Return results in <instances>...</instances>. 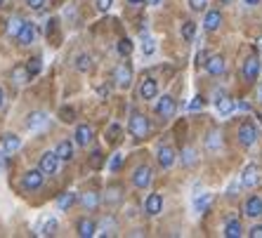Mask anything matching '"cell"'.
<instances>
[{"instance_id":"5bb4252c","label":"cell","mask_w":262,"mask_h":238,"mask_svg":"<svg viewBox=\"0 0 262 238\" xmlns=\"http://www.w3.org/2000/svg\"><path fill=\"white\" fill-rule=\"evenodd\" d=\"M76 144H80V146H87L90 141H92V137H95V130L87 125V123H83V125H78L76 128Z\"/></svg>"},{"instance_id":"9a60e30c","label":"cell","mask_w":262,"mask_h":238,"mask_svg":"<svg viewBox=\"0 0 262 238\" xmlns=\"http://www.w3.org/2000/svg\"><path fill=\"white\" fill-rule=\"evenodd\" d=\"M158 95V83L153 78H147L142 85H140V97L142 99H153Z\"/></svg>"},{"instance_id":"5b68a950","label":"cell","mask_w":262,"mask_h":238,"mask_svg":"<svg viewBox=\"0 0 262 238\" xmlns=\"http://www.w3.org/2000/svg\"><path fill=\"white\" fill-rule=\"evenodd\" d=\"M132 184L137 186V189H147V186L151 184V168L149 165H140L135 174H132Z\"/></svg>"},{"instance_id":"d590c367","label":"cell","mask_w":262,"mask_h":238,"mask_svg":"<svg viewBox=\"0 0 262 238\" xmlns=\"http://www.w3.org/2000/svg\"><path fill=\"white\" fill-rule=\"evenodd\" d=\"M182 163H185V165H194V163H196V151H194V149H185Z\"/></svg>"},{"instance_id":"836d02e7","label":"cell","mask_w":262,"mask_h":238,"mask_svg":"<svg viewBox=\"0 0 262 238\" xmlns=\"http://www.w3.org/2000/svg\"><path fill=\"white\" fill-rule=\"evenodd\" d=\"M120 201V186H111L109 191H107V203H118Z\"/></svg>"},{"instance_id":"ba28073f","label":"cell","mask_w":262,"mask_h":238,"mask_svg":"<svg viewBox=\"0 0 262 238\" xmlns=\"http://www.w3.org/2000/svg\"><path fill=\"white\" fill-rule=\"evenodd\" d=\"M260 182V172H258V165H246L243 168V172H241V184L246 186V189H253V186Z\"/></svg>"},{"instance_id":"ffe728a7","label":"cell","mask_w":262,"mask_h":238,"mask_svg":"<svg viewBox=\"0 0 262 238\" xmlns=\"http://www.w3.org/2000/svg\"><path fill=\"white\" fill-rule=\"evenodd\" d=\"M173 163H175V151L170 146H161V149H158V165L168 170Z\"/></svg>"},{"instance_id":"f1b7e54d","label":"cell","mask_w":262,"mask_h":238,"mask_svg":"<svg viewBox=\"0 0 262 238\" xmlns=\"http://www.w3.org/2000/svg\"><path fill=\"white\" fill-rule=\"evenodd\" d=\"M22 26H24V19H22V17H12L10 22H7V33L17 38V33L22 31Z\"/></svg>"},{"instance_id":"60d3db41","label":"cell","mask_w":262,"mask_h":238,"mask_svg":"<svg viewBox=\"0 0 262 238\" xmlns=\"http://www.w3.org/2000/svg\"><path fill=\"white\" fill-rule=\"evenodd\" d=\"M26 5H29L31 10H43L45 0H26Z\"/></svg>"},{"instance_id":"e575fe53","label":"cell","mask_w":262,"mask_h":238,"mask_svg":"<svg viewBox=\"0 0 262 238\" xmlns=\"http://www.w3.org/2000/svg\"><path fill=\"white\" fill-rule=\"evenodd\" d=\"M142 52H144V57H151L153 52H156V43H153V38H147L142 43Z\"/></svg>"},{"instance_id":"f6af8a7d","label":"cell","mask_w":262,"mask_h":238,"mask_svg":"<svg viewBox=\"0 0 262 238\" xmlns=\"http://www.w3.org/2000/svg\"><path fill=\"white\" fill-rule=\"evenodd\" d=\"M196 59H198V66H201V64L206 66V62H208V52H198Z\"/></svg>"},{"instance_id":"d6a6232c","label":"cell","mask_w":262,"mask_h":238,"mask_svg":"<svg viewBox=\"0 0 262 238\" xmlns=\"http://www.w3.org/2000/svg\"><path fill=\"white\" fill-rule=\"evenodd\" d=\"M194 33H196V24H194V22H185V24H182V38H185V40H191V38H194Z\"/></svg>"},{"instance_id":"f5cc1de1","label":"cell","mask_w":262,"mask_h":238,"mask_svg":"<svg viewBox=\"0 0 262 238\" xmlns=\"http://www.w3.org/2000/svg\"><path fill=\"white\" fill-rule=\"evenodd\" d=\"M246 2H248V5H258L260 0H246Z\"/></svg>"},{"instance_id":"4316f807","label":"cell","mask_w":262,"mask_h":238,"mask_svg":"<svg viewBox=\"0 0 262 238\" xmlns=\"http://www.w3.org/2000/svg\"><path fill=\"white\" fill-rule=\"evenodd\" d=\"M210 198H213L210 194H201V196H196V201H194V210H196V212H206L208 205H210Z\"/></svg>"},{"instance_id":"8992f818","label":"cell","mask_w":262,"mask_h":238,"mask_svg":"<svg viewBox=\"0 0 262 238\" xmlns=\"http://www.w3.org/2000/svg\"><path fill=\"white\" fill-rule=\"evenodd\" d=\"M113 80H116V87H130L132 68L128 64H118L116 66V71H113Z\"/></svg>"},{"instance_id":"52a82bcc","label":"cell","mask_w":262,"mask_h":238,"mask_svg":"<svg viewBox=\"0 0 262 238\" xmlns=\"http://www.w3.org/2000/svg\"><path fill=\"white\" fill-rule=\"evenodd\" d=\"M258 139V128L253 125V123H243L239 128V141L243 146H253Z\"/></svg>"},{"instance_id":"6da1fadb","label":"cell","mask_w":262,"mask_h":238,"mask_svg":"<svg viewBox=\"0 0 262 238\" xmlns=\"http://www.w3.org/2000/svg\"><path fill=\"white\" fill-rule=\"evenodd\" d=\"M130 135L135 139H144L149 135V118L144 113H132L130 118Z\"/></svg>"},{"instance_id":"f546056e","label":"cell","mask_w":262,"mask_h":238,"mask_svg":"<svg viewBox=\"0 0 262 238\" xmlns=\"http://www.w3.org/2000/svg\"><path fill=\"white\" fill-rule=\"evenodd\" d=\"M206 146H208V151H218L220 146H222V139H220V132H210V135H208Z\"/></svg>"},{"instance_id":"74e56055","label":"cell","mask_w":262,"mask_h":238,"mask_svg":"<svg viewBox=\"0 0 262 238\" xmlns=\"http://www.w3.org/2000/svg\"><path fill=\"white\" fill-rule=\"evenodd\" d=\"M120 165H123V156H120V153H113V156H111V161H109V170H111V172H116Z\"/></svg>"},{"instance_id":"f907efd6","label":"cell","mask_w":262,"mask_h":238,"mask_svg":"<svg viewBox=\"0 0 262 238\" xmlns=\"http://www.w3.org/2000/svg\"><path fill=\"white\" fill-rule=\"evenodd\" d=\"M147 2H149V5H153V7H156V5H161V0H147Z\"/></svg>"},{"instance_id":"7bdbcfd3","label":"cell","mask_w":262,"mask_h":238,"mask_svg":"<svg viewBox=\"0 0 262 238\" xmlns=\"http://www.w3.org/2000/svg\"><path fill=\"white\" fill-rule=\"evenodd\" d=\"M111 2H113V0H97V10L99 12H107L111 7Z\"/></svg>"},{"instance_id":"681fc988","label":"cell","mask_w":262,"mask_h":238,"mask_svg":"<svg viewBox=\"0 0 262 238\" xmlns=\"http://www.w3.org/2000/svg\"><path fill=\"white\" fill-rule=\"evenodd\" d=\"M258 99H260V104H262V85H258Z\"/></svg>"},{"instance_id":"1f68e13d","label":"cell","mask_w":262,"mask_h":238,"mask_svg":"<svg viewBox=\"0 0 262 238\" xmlns=\"http://www.w3.org/2000/svg\"><path fill=\"white\" fill-rule=\"evenodd\" d=\"M40 68H43V64H40V59H38V57H33L31 62H29V64H26V71H29V76H38V73H40Z\"/></svg>"},{"instance_id":"9c48e42d","label":"cell","mask_w":262,"mask_h":238,"mask_svg":"<svg viewBox=\"0 0 262 238\" xmlns=\"http://www.w3.org/2000/svg\"><path fill=\"white\" fill-rule=\"evenodd\" d=\"M163 210V196L161 194H149L147 196V201H144V212L147 215H158Z\"/></svg>"},{"instance_id":"d4e9b609","label":"cell","mask_w":262,"mask_h":238,"mask_svg":"<svg viewBox=\"0 0 262 238\" xmlns=\"http://www.w3.org/2000/svg\"><path fill=\"white\" fill-rule=\"evenodd\" d=\"M74 203H76V194H71V191H66V194H62L57 198V207L59 210H69Z\"/></svg>"},{"instance_id":"f35d334b","label":"cell","mask_w":262,"mask_h":238,"mask_svg":"<svg viewBox=\"0 0 262 238\" xmlns=\"http://www.w3.org/2000/svg\"><path fill=\"white\" fill-rule=\"evenodd\" d=\"M59 116H62V120H64V123H71V120L76 118V111H74V108H62V111H59Z\"/></svg>"},{"instance_id":"83f0119b","label":"cell","mask_w":262,"mask_h":238,"mask_svg":"<svg viewBox=\"0 0 262 238\" xmlns=\"http://www.w3.org/2000/svg\"><path fill=\"white\" fill-rule=\"evenodd\" d=\"M80 203H83V207H87V210H95L99 203V198L97 194H92V191H87V194L80 196Z\"/></svg>"},{"instance_id":"8fae6325","label":"cell","mask_w":262,"mask_h":238,"mask_svg":"<svg viewBox=\"0 0 262 238\" xmlns=\"http://www.w3.org/2000/svg\"><path fill=\"white\" fill-rule=\"evenodd\" d=\"M36 33H38L36 24H33V22H24L22 31L17 33V40H19V45H31L33 40H36Z\"/></svg>"},{"instance_id":"b9f144b4","label":"cell","mask_w":262,"mask_h":238,"mask_svg":"<svg viewBox=\"0 0 262 238\" xmlns=\"http://www.w3.org/2000/svg\"><path fill=\"white\" fill-rule=\"evenodd\" d=\"M248 236L251 238H262V224H255V227L248 231Z\"/></svg>"},{"instance_id":"ab89813d","label":"cell","mask_w":262,"mask_h":238,"mask_svg":"<svg viewBox=\"0 0 262 238\" xmlns=\"http://www.w3.org/2000/svg\"><path fill=\"white\" fill-rule=\"evenodd\" d=\"M206 5H208V0H189V7H191L194 12L206 10Z\"/></svg>"},{"instance_id":"816d5d0a","label":"cell","mask_w":262,"mask_h":238,"mask_svg":"<svg viewBox=\"0 0 262 238\" xmlns=\"http://www.w3.org/2000/svg\"><path fill=\"white\" fill-rule=\"evenodd\" d=\"M130 5H140V2H144V0H128Z\"/></svg>"},{"instance_id":"30bf717a","label":"cell","mask_w":262,"mask_h":238,"mask_svg":"<svg viewBox=\"0 0 262 238\" xmlns=\"http://www.w3.org/2000/svg\"><path fill=\"white\" fill-rule=\"evenodd\" d=\"M258 76H260V59H258V57L246 59V64H243V78H246L248 83H255Z\"/></svg>"},{"instance_id":"db71d44e","label":"cell","mask_w":262,"mask_h":238,"mask_svg":"<svg viewBox=\"0 0 262 238\" xmlns=\"http://www.w3.org/2000/svg\"><path fill=\"white\" fill-rule=\"evenodd\" d=\"M225 2H229V0H225Z\"/></svg>"},{"instance_id":"11a10c76","label":"cell","mask_w":262,"mask_h":238,"mask_svg":"<svg viewBox=\"0 0 262 238\" xmlns=\"http://www.w3.org/2000/svg\"><path fill=\"white\" fill-rule=\"evenodd\" d=\"M0 5H2V0H0Z\"/></svg>"},{"instance_id":"bcb514c9","label":"cell","mask_w":262,"mask_h":238,"mask_svg":"<svg viewBox=\"0 0 262 238\" xmlns=\"http://www.w3.org/2000/svg\"><path fill=\"white\" fill-rule=\"evenodd\" d=\"M99 156H102V153H95V158H92V165H95V168L102 163V158H99Z\"/></svg>"},{"instance_id":"603a6c76","label":"cell","mask_w":262,"mask_h":238,"mask_svg":"<svg viewBox=\"0 0 262 238\" xmlns=\"http://www.w3.org/2000/svg\"><path fill=\"white\" fill-rule=\"evenodd\" d=\"M55 153L59 161H71V158H74V144H71V141H59V146H57Z\"/></svg>"},{"instance_id":"7dc6e473","label":"cell","mask_w":262,"mask_h":238,"mask_svg":"<svg viewBox=\"0 0 262 238\" xmlns=\"http://www.w3.org/2000/svg\"><path fill=\"white\" fill-rule=\"evenodd\" d=\"M239 108H241V111H251V106H248L246 102H239Z\"/></svg>"},{"instance_id":"ac0fdd59","label":"cell","mask_w":262,"mask_h":238,"mask_svg":"<svg viewBox=\"0 0 262 238\" xmlns=\"http://www.w3.org/2000/svg\"><path fill=\"white\" fill-rule=\"evenodd\" d=\"M220 24H222V14H220V10H210L206 14V19H203V29H206V31H218Z\"/></svg>"},{"instance_id":"4fadbf2b","label":"cell","mask_w":262,"mask_h":238,"mask_svg":"<svg viewBox=\"0 0 262 238\" xmlns=\"http://www.w3.org/2000/svg\"><path fill=\"white\" fill-rule=\"evenodd\" d=\"M243 212L246 217H262V198L260 196H251L248 201H246V205H243Z\"/></svg>"},{"instance_id":"ee69618b","label":"cell","mask_w":262,"mask_h":238,"mask_svg":"<svg viewBox=\"0 0 262 238\" xmlns=\"http://www.w3.org/2000/svg\"><path fill=\"white\" fill-rule=\"evenodd\" d=\"M189 108H191V111H198V108H203V99H201V97H194V102L189 104Z\"/></svg>"},{"instance_id":"484cf974","label":"cell","mask_w":262,"mask_h":238,"mask_svg":"<svg viewBox=\"0 0 262 238\" xmlns=\"http://www.w3.org/2000/svg\"><path fill=\"white\" fill-rule=\"evenodd\" d=\"M12 80L14 83H26V80H31V76H29V71H26V66H14V71H12Z\"/></svg>"},{"instance_id":"d6986e66","label":"cell","mask_w":262,"mask_h":238,"mask_svg":"<svg viewBox=\"0 0 262 238\" xmlns=\"http://www.w3.org/2000/svg\"><path fill=\"white\" fill-rule=\"evenodd\" d=\"M76 229H78V236L80 238H92L95 234H97V224L90 222V219H80Z\"/></svg>"},{"instance_id":"2e32d148","label":"cell","mask_w":262,"mask_h":238,"mask_svg":"<svg viewBox=\"0 0 262 238\" xmlns=\"http://www.w3.org/2000/svg\"><path fill=\"white\" fill-rule=\"evenodd\" d=\"M26 125H29V130H40V128H45V125H47V113L33 111L31 116H29V120H26Z\"/></svg>"},{"instance_id":"8d00e7d4","label":"cell","mask_w":262,"mask_h":238,"mask_svg":"<svg viewBox=\"0 0 262 238\" xmlns=\"http://www.w3.org/2000/svg\"><path fill=\"white\" fill-rule=\"evenodd\" d=\"M55 229H57V219H47L43 224V229H40V234H43V236H50V234H55Z\"/></svg>"},{"instance_id":"3957f363","label":"cell","mask_w":262,"mask_h":238,"mask_svg":"<svg viewBox=\"0 0 262 238\" xmlns=\"http://www.w3.org/2000/svg\"><path fill=\"white\" fill-rule=\"evenodd\" d=\"M57 168H59V158H57L55 151H45L40 156V165H38V170L43 174H55Z\"/></svg>"},{"instance_id":"4dcf8cb0","label":"cell","mask_w":262,"mask_h":238,"mask_svg":"<svg viewBox=\"0 0 262 238\" xmlns=\"http://www.w3.org/2000/svg\"><path fill=\"white\" fill-rule=\"evenodd\" d=\"M116 50H118L120 57H128V54L132 52V40L130 38H120L118 45H116Z\"/></svg>"},{"instance_id":"cb8c5ba5","label":"cell","mask_w":262,"mask_h":238,"mask_svg":"<svg viewBox=\"0 0 262 238\" xmlns=\"http://www.w3.org/2000/svg\"><path fill=\"white\" fill-rule=\"evenodd\" d=\"M76 71H80V73H85V71H90L92 68V57L90 54H78L76 57Z\"/></svg>"},{"instance_id":"7c38bea8","label":"cell","mask_w":262,"mask_h":238,"mask_svg":"<svg viewBox=\"0 0 262 238\" xmlns=\"http://www.w3.org/2000/svg\"><path fill=\"white\" fill-rule=\"evenodd\" d=\"M225 68H227V64H225V57H220V54H215V57H208L206 71L210 73V76H222V73H225Z\"/></svg>"},{"instance_id":"c3c4849f","label":"cell","mask_w":262,"mask_h":238,"mask_svg":"<svg viewBox=\"0 0 262 238\" xmlns=\"http://www.w3.org/2000/svg\"><path fill=\"white\" fill-rule=\"evenodd\" d=\"M5 104V92H2V87H0V106Z\"/></svg>"},{"instance_id":"7a4b0ae2","label":"cell","mask_w":262,"mask_h":238,"mask_svg":"<svg viewBox=\"0 0 262 238\" xmlns=\"http://www.w3.org/2000/svg\"><path fill=\"white\" fill-rule=\"evenodd\" d=\"M175 111H177V104H175V99L170 97V95H163V99L156 102V116H158L161 120L173 118Z\"/></svg>"},{"instance_id":"7402d4cb","label":"cell","mask_w":262,"mask_h":238,"mask_svg":"<svg viewBox=\"0 0 262 238\" xmlns=\"http://www.w3.org/2000/svg\"><path fill=\"white\" fill-rule=\"evenodd\" d=\"M225 236L227 238H241L243 236V227H241L239 219H229V222L225 224Z\"/></svg>"},{"instance_id":"44dd1931","label":"cell","mask_w":262,"mask_h":238,"mask_svg":"<svg viewBox=\"0 0 262 238\" xmlns=\"http://www.w3.org/2000/svg\"><path fill=\"white\" fill-rule=\"evenodd\" d=\"M215 108H218L220 116H229V113H234L236 104H234V99H229V97H220L218 102H215Z\"/></svg>"},{"instance_id":"e0dca14e","label":"cell","mask_w":262,"mask_h":238,"mask_svg":"<svg viewBox=\"0 0 262 238\" xmlns=\"http://www.w3.org/2000/svg\"><path fill=\"white\" fill-rule=\"evenodd\" d=\"M19 146H22V139H19L17 135H5V137H2V153H5V156L19 151Z\"/></svg>"},{"instance_id":"277c9868","label":"cell","mask_w":262,"mask_h":238,"mask_svg":"<svg viewBox=\"0 0 262 238\" xmlns=\"http://www.w3.org/2000/svg\"><path fill=\"white\" fill-rule=\"evenodd\" d=\"M43 179H45V174L40 172V170H29V172L24 174L22 186L26 189V191H36V189L43 186Z\"/></svg>"}]
</instances>
